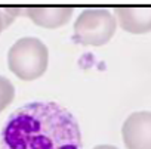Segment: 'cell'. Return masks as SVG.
Segmentation results:
<instances>
[{"instance_id":"obj_1","label":"cell","mask_w":151,"mask_h":149,"mask_svg":"<svg viewBox=\"0 0 151 149\" xmlns=\"http://www.w3.org/2000/svg\"><path fill=\"white\" fill-rule=\"evenodd\" d=\"M77 120L55 102H31L6 120L0 149H80Z\"/></svg>"},{"instance_id":"obj_2","label":"cell","mask_w":151,"mask_h":149,"mask_svg":"<svg viewBox=\"0 0 151 149\" xmlns=\"http://www.w3.org/2000/svg\"><path fill=\"white\" fill-rule=\"evenodd\" d=\"M49 63V52L45 43L36 37L19 38L9 49V69L21 80L31 81L43 76Z\"/></svg>"},{"instance_id":"obj_3","label":"cell","mask_w":151,"mask_h":149,"mask_svg":"<svg viewBox=\"0 0 151 149\" xmlns=\"http://www.w3.org/2000/svg\"><path fill=\"white\" fill-rule=\"evenodd\" d=\"M117 21L107 9H85L74 22V41L79 44L102 46L110 41Z\"/></svg>"},{"instance_id":"obj_4","label":"cell","mask_w":151,"mask_h":149,"mask_svg":"<svg viewBox=\"0 0 151 149\" xmlns=\"http://www.w3.org/2000/svg\"><path fill=\"white\" fill-rule=\"evenodd\" d=\"M127 149H151V112L130 114L122 128Z\"/></svg>"},{"instance_id":"obj_5","label":"cell","mask_w":151,"mask_h":149,"mask_svg":"<svg viewBox=\"0 0 151 149\" xmlns=\"http://www.w3.org/2000/svg\"><path fill=\"white\" fill-rule=\"evenodd\" d=\"M116 21L130 34H145L151 31V6H116Z\"/></svg>"},{"instance_id":"obj_6","label":"cell","mask_w":151,"mask_h":149,"mask_svg":"<svg viewBox=\"0 0 151 149\" xmlns=\"http://www.w3.org/2000/svg\"><path fill=\"white\" fill-rule=\"evenodd\" d=\"M74 8L71 6H27L21 8V15L28 16L36 25L45 28H58L65 25Z\"/></svg>"},{"instance_id":"obj_7","label":"cell","mask_w":151,"mask_h":149,"mask_svg":"<svg viewBox=\"0 0 151 149\" xmlns=\"http://www.w3.org/2000/svg\"><path fill=\"white\" fill-rule=\"evenodd\" d=\"M15 98V89L6 77H0V112Z\"/></svg>"},{"instance_id":"obj_8","label":"cell","mask_w":151,"mask_h":149,"mask_svg":"<svg viewBox=\"0 0 151 149\" xmlns=\"http://www.w3.org/2000/svg\"><path fill=\"white\" fill-rule=\"evenodd\" d=\"M18 15H21V8H0V34Z\"/></svg>"},{"instance_id":"obj_9","label":"cell","mask_w":151,"mask_h":149,"mask_svg":"<svg viewBox=\"0 0 151 149\" xmlns=\"http://www.w3.org/2000/svg\"><path fill=\"white\" fill-rule=\"evenodd\" d=\"M93 149H117V148L116 146H111V145H99V146H96Z\"/></svg>"}]
</instances>
